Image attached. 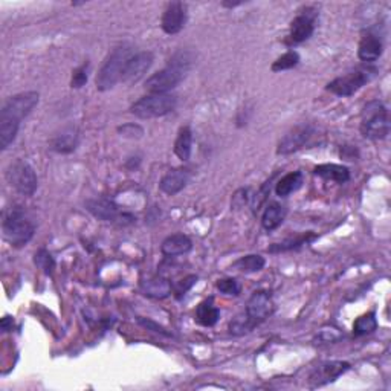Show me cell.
<instances>
[{"label":"cell","mask_w":391,"mask_h":391,"mask_svg":"<svg viewBox=\"0 0 391 391\" xmlns=\"http://www.w3.org/2000/svg\"><path fill=\"white\" fill-rule=\"evenodd\" d=\"M37 92L17 94L6 100L0 110V149L6 150L14 142L20 129V123L31 114L39 104Z\"/></svg>","instance_id":"1"},{"label":"cell","mask_w":391,"mask_h":391,"mask_svg":"<svg viewBox=\"0 0 391 391\" xmlns=\"http://www.w3.org/2000/svg\"><path fill=\"white\" fill-rule=\"evenodd\" d=\"M194 63V55L190 51H178L170 59L169 66L162 71L153 74L149 80L145 81V89L150 94H169L180 81L185 78L187 72L190 71Z\"/></svg>","instance_id":"2"},{"label":"cell","mask_w":391,"mask_h":391,"mask_svg":"<svg viewBox=\"0 0 391 391\" xmlns=\"http://www.w3.org/2000/svg\"><path fill=\"white\" fill-rule=\"evenodd\" d=\"M3 239L14 248H22L31 242L36 233V225L28 219L25 209L20 205L8 208L2 220Z\"/></svg>","instance_id":"3"},{"label":"cell","mask_w":391,"mask_h":391,"mask_svg":"<svg viewBox=\"0 0 391 391\" xmlns=\"http://www.w3.org/2000/svg\"><path fill=\"white\" fill-rule=\"evenodd\" d=\"M134 54V46L129 43L116 46L114 51L107 55L106 61H104L100 72L96 75V89L101 90V92L114 89L118 83L121 81L125 65H127V61L131 59Z\"/></svg>","instance_id":"4"},{"label":"cell","mask_w":391,"mask_h":391,"mask_svg":"<svg viewBox=\"0 0 391 391\" xmlns=\"http://www.w3.org/2000/svg\"><path fill=\"white\" fill-rule=\"evenodd\" d=\"M361 134L372 141L385 139L390 134V116L379 100L368 101L361 112Z\"/></svg>","instance_id":"5"},{"label":"cell","mask_w":391,"mask_h":391,"mask_svg":"<svg viewBox=\"0 0 391 391\" xmlns=\"http://www.w3.org/2000/svg\"><path fill=\"white\" fill-rule=\"evenodd\" d=\"M178 98L171 94H149L131 104L130 114L141 118V120H151L171 114L176 109Z\"/></svg>","instance_id":"6"},{"label":"cell","mask_w":391,"mask_h":391,"mask_svg":"<svg viewBox=\"0 0 391 391\" xmlns=\"http://www.w3.org/2000/svg\"><path fill=\"white\" fill-rule=\"evenodd\" d=\"M5 178L10 187L22 196L30 198L37 190V174L32 167L23 159H16L6 167Z\"/></svg>","instance_id":"7"},{"label":"cell","mask_w":391,"mask_h":391,"mask_svg":"<svg viewBox=\"0 0 391 391\" xmlns=\"http://www.w3.org/2000/svg\"><path fill=\"white\" fill-rule=\"evenodd\" d=\"M87 211L98 220L116 223V225H130L135 222V218L129 213H124L120 205H116L114 200L104 198H94L85 202Z\"/></svg>","instance_id":"8"},{"label":"cell","mask_w":391,"mask_h":391,"mask_svg":"<svg viewBox=\"0 0 391 391\" xmlns=\"http://www.w3.org/2000/svg\"><path fill=\"white\" fill-rule=\"evenodd\" d=\"M374 69L359 67L346 75H341L327 85L329 92L338 96H352L358 92L361 87H364L367 83L374 76Z\"/></svg>","instance_id":"9"},{"label":"cell","mask_w":391,"mask_h":391,"mask_svg":"<svg viewBox=\"0 0 391 391\" xmlns=\"http://www.w3.org/2000/svg\"><path fill=\"white\" fill-rule=\"evenodd\" d=\"M274 302L272 297L266 290H257L249 297L246 303V309H244V315L254 326L263 323L264 319L269 318L274 313Z\"/></svg>","instance_id":"10"},{"label":"cell","mask_w":391,"mask_h":391,"mask_svg":"<svg viewBox=\"0 0 391 391\" xmlns=\"http://www.w3.org/2000/svg\"><path fill=\"white\" fill-rule=\"evenodd\" d=\"M313 135V127L310 124H299L297 127H293L286 134L277 147V155H290L295 153L299 149H303L306 142L309 141Z\"/></svg>","instance_id":"11"},{"label":"cell","mask_w":391,"mask_h":391,"mask_svg":"<svg viewBox=\"0 0 391 391\" xmlns=\"http://www.w3.org/2000/svg\"><path fill=\"white\" fill-rule=\"evenodd\" d=\"M350 370V364L342 361H330L319 364L318 367L313 368V372L309 376V382L312 388L323 387L326 383L337 381L341 374Z\"/></svg>","instance_id":"12"},{"label":"cell","mask_w":391,"mask_h":391,"mask_svg":"<svg viewBox=\"0 0 391 391\" xmlns=\"http://www.w3.org/2000/svg\"><path fill=\"white\" fill-rule=\"evenodd\" d=\"M153 60H155V57H153V52L150 51H142L131 55V59L125 65L121 83H124V85H135L139 80H142L147 71L153 65Z\"/></svg>","instance_id":"13"},{"label":"cell","mask_w":391,"mask_h":391,"mask_svg":"<svg viewBox=\"0 0 391 391\" xmlns=\"http://www.w3.org/2000/svg\"><path fill=\"white\" fill-rule=\"evenodd\" d=\"M187 23V5L182 2H171L167 5V8L162 14L160 26L165 34L173 36L184 30Z\"/></svg>","instance_id":"14"},{"label":"cell","mask_w":391,"mask_h":391,"mask_svg":"<svg viewBox=\"0 0 391 391\" xmlns=\"http://www.w3.org/2000/svg\"><path fill=\"white\" fill-rule=\"evenodd\" d=\"M382 52H383V41L379 37V34L374 30H367L362 32L358 49L359 60L366 63H373L376 60H379Z\"/></svg>","instance_id":"15"},{"label":"cell","mask_w":391,"mask_h":391,"mask_svg":"<svg viewBox=\"0 0 391 391\" xmlns=\"http://www.w3.org/2000/svg\"><path fill=\"white\" fill-rule=\"evenodd\" d=\"M80 142V130L75 125L69 124L63 127L59 134H55L51 139V149L61 155H69L76 150Z\"/></svg>","instance_id":"16"},{"label":"cell","mask_w":391,"mask_h":391,"mask_svg":"<svg viewBox=\"0 0 391 391\" xmlns=\"http://www.w3.org/2000/svg\"><path fill=\"white\" fill-rule=\"evenodd\" d=\"M190 179H191V171L180 167V169H174L167 173L165 176L160 179L159 188L162 193L174 196L184 190L187 184L190 182Z\"/></svg>","instance_id":"17"},{"label":"cell","mask_w":391,"mask_h":391,"mask_svg":"<svg viewBox=\"0 0 391 391\" xmlns=\"http://www.w3.org/2000/svg\"><path fill=\"white\" fill-rule=\"evenodd\" d=\"M313 31H315V16H310L309 12L298 14L290 23L289 39L293 43H303L312 37Z\"/></svg>","instance_id":"18"},{"label":"cell","mask_w":391,"mask_h":391,"mask_svg":"<svg viewBox=\"0 0 391 391\" xmlns=\"http://www.w3.org/2000/svg\"><path fill=\"white\" fill-rule=\"evenodd\" d=\"M171 290V282L162 275H153L141 282V292L149 298L164 299L170 295Z\"/></svg>","instance_id":"19"},{"label":"cell","mask_w":391,"mask_h":391,"mask_svg":"<svg viewBox=\"0 0 391 391\" xmlns=\"http://www.w3.org/2000/svg\"><path fill=\"white\" fill-rule=\"evenodd\" d=\"M193 248V242L185 234H173L169 235L160 244V253L165 257H178L190 253Z\"/></svg>","instance_id":"20"},{"label":"cell","mask_w":391,"mask_h":391,"mask_svg":"<svg viewBox=\"0 0 391 391\" xmlns=\"http://www.w3.org/2000/svg\"><path fill=\"white\" fill-rule=\"evenodd\" d=\"M313 173H315L319 178H323L326 180H332V182H338V184H344L348 179H350V171H348L347 167L338 165V164L318 165L313 169Z\"/></svg>","instance_id":"21"},{"label":"cell","mask_w":391,"mask_h":391,"mask_svg":"<svg viewBox=\"0 0 391 391\" xmlns=\"http://www.w3.org/2000/svg\"><path fill=\"white\" fill-rule=\"evenodd\" d=\"M286 214H288V209L283 205L277 204V202H272L264 209V213L262 215V225L266 231H274L278 226L284 222Z\"/></svg>","instance_id":"22"},{"label":"cell","mask_w":391,"mask_h":391,"mask_svg":"<svg viewBox=\"0 0 391 391\" xmlns=\"http://www.w3.org/2000/svg\"><path fill=\"white\" fill-rule=\"evenodd\" d=\"M220 318V310L215 307L214 299L208 298L202 302L196 309V321L205 327H213Z\"/></svg>","instance_id":"23"},{"label":"cell","mask_w":391,"mask_h":391,"mask_svg":"<svg viewBox=\"0 0 391 391\" xmlns=\"http://www.w3.org/2000/svg\"><path fill=\"white\" fill-rule=\"evenodd\" d=\"M191 150H193V131L191 129L185 125V127H180L176 142H174V153L176 156L187 162L188 159L191 156Z\"/></svg>","instance_id":"24"},{"label":"cell","mask_w":391,"mask_h":391,"mask_svg":"<svg viewBox=\"0 0 391 391\" xmlns=\"http://www.w3.org/2000/svg\"><path fill=\"white\" fill-rule=\"evenodd\" d=\"M303 180L304 178L302 171H292L284 174L275 185V194L280 196V198H286V196L297 191L298 188L303 185Z\"/></svg>","instance_id":"25"},{"label":"cell","mask_w":391,"mask_h":391,"mask_svg":"<svg viewBox=\"0 0 391 391\" xmlns=\"http://www.w3.org/2000/svg\"><path fill=\"white\" fill-rule=\"evenodd\" d=\"M264 258L262 255H257V254H249V255H244L239 260L233 263V268L244 272V274H253V272H258L264 268Z\"/></svg>","instance_id":"26"},{"label":"cell","mask_w":391,"mask_h":391,"mask_svg":"<svg viewBox=\"0 0 391 391\" xmlns=\"http://www.w3.org/2000/svg\"><path fill=\"white\" fill-rule=\"evenodd\" d=\"M378 329V319H376L374 312H368L366 315L359 317L353 324V335L355 337H364V335L373 333Z\"/></svg>","instance_id":"27"},{"label":"cell","mask_w":391,"mask_h":391,"mask_svg":"<svg viewBox=\"0 0 391 391\" xmlns=\"http://www.w3.org/2000/svg\"><path fill=\"white\" fill-rule=\"evenodd\" d=\"M313 239H315V234H306L302 237H297V239L286 240L283 243H275L274 246L269 248V253H284V251L298 249V248H302L303 244H307Z\"/></svg>","instance_id":"28"},{"label":"cell","mask_w":391,"mask_h":391,"mask_svg":"<svg viewBox=\"0 0 391 391\" xmlns=\"http://www.w3.org/2000/svg\"><path fill=\"white\" fill-rule=\"evenodd\" d=\"M299 63V54L297 51H288L283 54L282 57H278L274 63H272V71L274 72H282L288 71V69L295 67Z\"/></svg>","instance_id":"29"},{"label":"cell","mask_w":391,"mask_h":391,"mask_svg":"<svg viewBox=\"0 0 391 391\" xmlns=\"http://www.w3.org/2000/svg\"><path fill=\"white\" fill-rule=\"evenodd\" d=\"M34 263H36V266L39 269L43 271L46 275H51L52 272H54V269H55L54 257L45 248H41V249L37 251L36 255H34Z\"/></svg>","instance_id":"30"},{"label":"cell","mask_w":391,"mask_h":391,"mask_svg":"<svg viewBox=\"0 0 391 391\" xmlns=\"http://www.w3.org/2000/svg\"><path fill=\"white\" fill-rule=\"evenodd\" d=\"M254 324L251 323V321L248 319V317L244 315V313H242V315L239 317H235L231 323H229V332H231L233 335H237V337H240V335H244V333H248L254 329Z\"/></svg>","instance_id":"31"},{"label":"cell","mask_w":391,"mask_h":391,"mask_svg":"<svg viewBox=\"0 0 391 391\" xmlns=\"http://www.w3.org/2000/svg\"><path fill=\"white\" fill-rule=\"evenodd\" d=\"M89 78V63H83L81 66H78L72 74V80H71V87L74 89H80L87 83Z\"/></svg>","instance_id":"32"},{"label":"cell","mask_w":391,"mask_h":391,"mask_svg":"<svg viewBox=\"0 0 391 391\" xmlns=\"http://www.w3.org/2000/svg\"><path fill=\"white\" fill-rule=\"evenodd\" d=\"M215 286H218V289L222 293H225V295L237 297L240 293V284L239 282L234 280V278H223V280H219Z\"/></svg>","instance_id":"33"},{"label":"cell","mask_w":391,"mask_h":391,"mask_svg":"<svg viewBox=\"0 0 391 391\" xmlns=\"http://www.w3.org/2000/svg\"><path fill=\"white\" fill-rule=\"evenodd\" d=\"M118 131H120L121 136L131 138V139L141 138L144 135L142 127H141V125H138V124H124L123 127H118Z\"/></svg>","instance_id":"34"},{"label":"cell","mask_w":391,"mask_h":391,"mask_svg":"<svg viewBox=\"0 0 391 391\" xmlns=\"http://www.w3.org/2000/svg\"><path fill=\"white\" fill-rule=\"evenodd\" d=\"M194 283H198V277H196V275H188V277H185L184 280L179 282V283L176 284V288H174V293H176V297L180 298L182 295H185V293L193 288Z\"/></svg>","instance_id":"35"},{"label":"cell","mask_w":391,"mask_h":391,"mask_svg":"<svg viewBox=\"0 0 391 391\" xmlns=\"http://www.w3.org/2000/svg\"><path fill=\"white\" fill-rule=\"evenodd\" d=\"M139 323H141L144 327H147V330H153V332H156V333H160V335H164V337H170V333L167 332L164 327H160L158 326L155 321H150V319H144V318H139L138 319Z\"/></svg>","instance_id":"36"},{"label":"cell","mask_w":391,"mask_h":391,"mask_svg":"<svg viewBox=\"0 0 391 391\" xmlns=\"http://www.w3.org/2000/svg\"><path fill=\"white\" fill-rule=\"evenodd\" d=\"M14 326V319L11 317H3L2 323H0V327H2V332H10L12 330Z\"/></svg>","instance_id":"37"},{"label":"cell","mask_w":391,"mask_h":391,"mask_svg":"<svg viewBox=\"0 0 391 391\" xmlns=\"http://www.w3.org/2000/svg\"><path fill=\"white\" fill-rule=\"evenodd\" d=\"M223 6H226V8H234V6H239L242 5V2H223Z\"/></svg>","instance_id":"38"}]
</instances>
